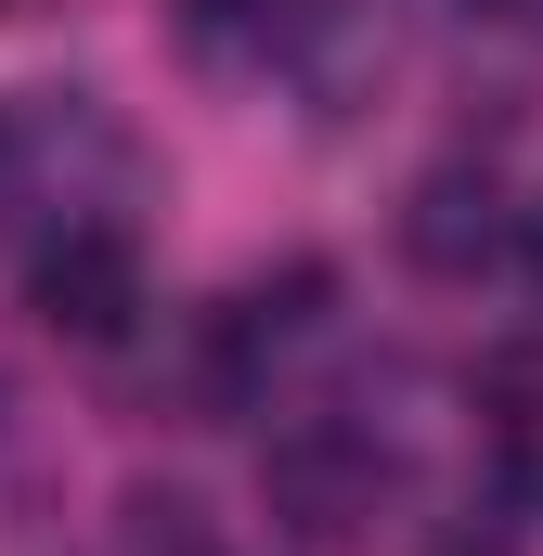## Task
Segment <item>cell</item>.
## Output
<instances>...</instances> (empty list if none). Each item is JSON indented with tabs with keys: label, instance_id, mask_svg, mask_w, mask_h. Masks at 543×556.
Masks as SVG:
<instances>
[{
	"label": "cell",
	"instance_id": "obj_1",
	"mask_svg": "<svg viewBox=\"0 0 543 556\" xmlns=\"http://www.w3.org/2000/svg\"><path fill=\"white\" fill-rule=\"evenodd\" d=\"M26 311L52 324V337H78V350H117L142 311V260L117 220H65L39 260H26Z\"/></svg>",
	"mask_w": 543,
	"mask_h": 556
},
{
	"label": "cell",
	"instance_id": "obj_2",
	"mask_svg": "<svg viewBox=\"0 0 543 556\" xmlns=\"http://www.w3.org/2000/svg\"><path fill=\"white\" fill-rule=\"evenodd\" d=\"M376 505H389V453H376V440H350V427H298V440H272V518H285V531L350 544Z\"/></svg>",
	"mask_w": 543,
	"mask_h": 556
},
{
	"label": "cell",
	"instance_id": "obj_3",
	"mask_svg": "<svg viewBox=\"0 0 543 556\" xmlns=\"http://www.w3.org/2000/svg\"><path fill=\"white\" fill-rule=\"evenodd\" d=\"M402 247H414V273H479L505 247V194L479 168H427L414 207H402Z\"/></svg>",
	"mask_w": 543,
	"mask_h": 556
},
{
	"label": "cell",
	"instance_id": "obj_4",
	"mask_svg": "<svg viewBox=\"0 0 543 556\" xmlns=\"http://www.w3.org/2000/svg\"><path fill=\"white\" fill-rule=\"evenodd\" d=\"M285 26V0H194V39H260Z\"/></svg>",
	"mask_w": 543,
	"mask_h": 556
},
{
	"label": "cell",
	"instance_id": "obj_5",
	"mask_svg": "<svg viewBox=\"0 0 543 556\" xmlns=\"http://www.w3.org/2000/svg\"><path fill=\"white\" fill-rule=\"evenodd\" d=\"M440 556H505V544H492V531H453V544H440Z\"/></svg>",
	"mask_w": 543,
	"mask_h": 556
},
{
	"label": "cell",
	"instance_id": "obj_6",
	"mask_svg": "<svg viewBox=\"0 0 543 556\" xmlns=\"http://www.w3.org/2000/svg\"><path fill=\"white\" fill-rule=\"evenodd\" d=\"M0 207H13V117H0Z\"/></svg>",
	"mask_w": 543,
	"mask_h": 556
},
{
	"label": "cell",
	"instance_id": "obj_7",
	"mask_svg": "<svg viewBox=\"0 0 543 556\" xmlns=\"http://www.w3.org/2000/svg\"><path fill=\"white\" fill-rule=\"evenodd\" d=\"M453 13H531V0H453Z\"/></svg>",
	"mask_w": 543,
	"mask_h": 556
},
{
	"label": "cell",
	"instance_id": "obj_8",
	"mask_svg": "<svg viewBox=\"0 0 543 556\" xmlns=\"http://www.w3.org/2000/svg\"><path fill=\"white\" fill-rule=\"evenodd\" d=\"M531 285H543V207H531Z\"/></svg>",
	"mask_w": 543,
	"mask_h": 556
}]
</instances>
